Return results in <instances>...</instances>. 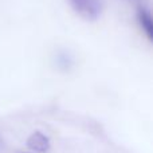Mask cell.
I'll list each match as a JSON object with an SVG mask.
<instances>
[{
  "instance_id": "6da1fadb",
  "label": "cell",
  "mask_w": 153,
  "mask_h": 153,
  "mask_svg": "<svg viewBox=\"0 0 153 153\" xmlns=\"http://www.w3.org/2000/svg\"><path fill=\"white\" fill-rule=\"evenodd\" d=\"M71 8L81 18L95 20L102 13V0H69Z\"/></svg>"
},
{
  "instance_id": "7a4b0ae2",
  "label": "cell",
  "mask_w": 153,
  "mask_h": 153,
  "mask_svg": "<svg viewBox=\"0 0 153 153\" xmlns=\"http://www.w3.org/2000/svg\"><path fill=\"white\" fill-rule=\"evenodd\" d=\"M27 145L36 153H46L50 148V140L42 132H35L27 138Z\"/></svg>"
},
{
  "instance_id": "3957f363",
  "label": "cell",
  "mask_w": 153,
  "mask_h": 153,
  "mask_svg": "<svg viewBox=\"0 0 153 153\" xmlns=\"http://www.w3.org/2000/svg\"><path fill=\"white\" fill-rule=\"evenodd\" d=\"M137 22H138V26H140L141 31L146 36V39L152 40L153 39V20H152L151 12L146 8H138Z\"/></svg>"
}]
</instances>
